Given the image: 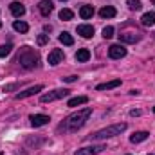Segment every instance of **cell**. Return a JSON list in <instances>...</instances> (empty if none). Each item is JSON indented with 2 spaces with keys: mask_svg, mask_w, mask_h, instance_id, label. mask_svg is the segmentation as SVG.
Wrapping results in <instances>:
<instances>
[{
  "mask_svg": "<svg viewBox=\"0 0 155 155\" xmlns=\"http://www.w3.org/2000/svg\"><path fill=\"white\" fill-rule=\"evenodd\" d=\"M92 116V108H83V110H78L74 112L72 116H69L61 124H60V130H63V132H78L87 121H88V117Z\"/></svg>",
  "mask_w": 155,
  "mask_h": 155,
  "instance_id": "1",
  "label": "cell"
},
{
  "mask_svg": "<svg viewBox=\"0 0 155 155\" xmlns=\"http://www.w3.org/2000/svg\"><path fill=\"white\" fill-rule=\"evenodd\" d=\"M16 61L20 63V67H24V69L31 71V69L38 67L40 54L35 51V49H31V47H22V49H20V52H18V56H16Z\"/></svg>",
  "mask_w": 155,
  "mask_h": 155,
  "instance_id": "2",
  "label": "cell"
},
{
  "mask_svg": "<svg viewBox=\"0 0 155 155\" xmlns=\"http://www.w3.org/2000/svg\"><path fill=\"white\" fill-rule=\"evenodd\" d=\"M126 128H128V124H126V123H117V124H112V126H107V128H103V130L94 132L92 135H88V139H90V141H103V139H110V137L121 135Z\"/></svg>",
  "mask_w": 155,
  "mask_h": 155,
  "instance_id": "3",
  "label": "cell"
},
{
  "mask_svg": "<svg viewBox=\"0 0 155 155\" xmlns=\"http://www.w3.org/2000/svg\"><path fill=\"white\" fill-rule=\"evenodd\" d=\"M69 92H71V90H67V88H56V90H52V92H49V94H43V96L40 97V101H41V103H51V101H56V99H61V97L69 96Z\"/></svg>",
  "mask_w": 155,
  "mask_h": 155,
  "instance_id": "4",
  "label": "cell"
},
{
  "mask_svg": "<svg viewBox=\"0 0 155 155\" xmlns=\"http://www.w3.org/2000/svg\"><path fill=\"white\" fill-rule=\"evenodd\" d=\"M108 56H110L112 60H121V58H124V56H126L124 45H121V43L110 45V47H108Z\"/></svg>",
  "mask_w": 155,
  "mask_h": 155,
  "instance_id": "5",
  "label": "cell"
},
{
  "mask_svg": "<svg viewBox=\"0 0 155 155\" xmlns=\"http://www.w3.org/2000/svg\"><path fill=\"white\" fill-rule=\"evenodd\" d=\"M63 58H65V54H63V51H61V49H52V51L49 52L47 61H49V65H58V63H61V61H63Z\"/></svg>",
  "mask_w": 155,
  "mask_h": 155,
  "instance_id": "6",
  "label": "cell"
},
{
  "mask_svg": "<svg viewBox=\"0 0 155 155\" xmlns=\"http://www.w3.org/2000/svg\"><path fill=\"white\" fill-rule=\"evenodd\" d=\"M41 90H43V85L31 87V88H27V90H24V92H18V94L15 96V99H25V97H31V96H35L36 92H41Z\"/></svg>",
  "mask_w": 155,
  "mask_h": 155,
  "instance_id": "7",
  "label": "cell"
},
{
  "mask_svg": "<svg viewBox=\"0 0 155 155\" xmlns=\"http://www.w3.org/2000/svg\"><path fill=\"white\" fill-rule=\"evenodd\" d=\"M29 119H31V124H33L35 128H40V126H43V124H47V123L51 121L49 116H45V114H33Z\"/></svg>",
  "mask_w": 155,
  "mask_h": 155,
  "instance_id": "8",
  "label": "cell"
},
{
  "mask_svg": "<svg viewBox=\"0 0 155 155\" xmlns=\"http://www.w3.org/2000/svg\"><path fill=\"white\" fill-rule=\"evenodd\" d=\"M103 150H105L103 144H99V146H87V148L78 150L74 155H96V153H99V152H103Z\"/></svg>",
  "mask_w": 155,
  "mask_h": 155,
  "instance_id": "9",
  "label": "cell"
},
{
  "mask_svg": "<svg viewBox=\"0 0 155 155\" xmlns=\"http://www.w3.org/2000/svg\"><path fill=\"white\" fill-rule=\"evenodd\" d=\"M9 9H11L13 16H16V18H20V16L25 15V5H24L22 2H13V4L9 5Z\"/></svg>",
  "mask_w": 155,
  "mask_h": 155,
  "instance_id": "10",
  "label": "cell"
},
{
  "mask_svg": "<svg viewBox=\"0 0 155 155\" xmlns=\"http://www.w3.org/2000/svg\"><path fill=\"white\" fill-rule=\"evenodd\" d=\"M78 35L83 36V38H92L94 36V27L88 25V24H81V25H78Z\"/></svg>",
  "mask_w": 155,
  "mask_h": 155,
  "instance_id": "11",
  "label": "cell"
},
{
  "mask_svg": "<svg viewBox=\"0 0 155 155\" xmlns=\"http://www.w3.org/2000/svg\"><path fill=\"white\" fill-rule=\"evenodd\" d=\"M119 40L123 43H135V41L141 40V35L139 33H121L119 35Z\"/></svg>",
  "mask_w": 155,
  "mask_h": 155,
  "instance_id": "12",
  "label": "cell"
},
{
  "mask_svg": "<svg viewBox=\"0 0 155 155\" xmlns=\"http://www.w3.org/2000/svg\"><path fill=\"white\" fill-rule=\"evenodd\" d=\"M38 9H40V13H41L43 16H49V15L52 13L54 5H52V2H51V0H41V2L38 4Z\"/></svg>",
  "mask_w": 155,
  "mask_h": 155,
  "instance_id": "13",
  "label": "cell"
},
{
  "mask_svg": "<svg viewBox=\"0 0 155 155\" xmlns=\"http://www.w3.org/2000/svg\"><path fill=\"white\" fill-rule=\"evenodd\" d=\"M79 16H81L83 20L92 18V16H94V7H92V5H81V9H79Z\"/></svg>",
  "mask_w": 155,
  "mask_h": 155,
  "instance_id": "14",
  "label": "cell"
},
{
  "mask_svg": "<svg viewBox=\"0 0 155 155\" xmlns=\"http://www.w3.org/2000/svg\"><path fill=\"white\" fill-rule=\"evenodd\" d=\"M99 16L101 18H114L116 16V9L112 5H105V7L99 9Z\"/></svg>",
  "mask_w": 155,
  "mask_h": 155,
  "instance_id": "15",
  "label": "cell"
},
{
  "mask_svg": "<svg viewBox=\"0 0 155 155\" xmlns=\"http://www.w3.org/2000/svg\"><path fill=\"white\" fill-rule=\"evenodd\" d=\"M141 22H143V25H144V27H152V25L155 24V13H152V11L144 13V15H143V18H141Z\"/></svg>",
  "mask_w": 155,
  "mask_h": 155,
  "instance_id": "16",
  "label": "cell"
},
{
  "mask_svg": "<svg viewBox=\"0 0 155 155\" xmlns=\"http://www.w3.org/2000/svg\"><path fill=\"white\" fill-rule=\"evenodd\" d=\"M119 85H121V79H112V81H107V83L97 85L96 88H97V90H110V88H116Z\"/></svg>",
  "mask_w": 155,
  "mask_h": 155,
  "instance_id": "17",
  "label": "cell"
},
{
  "mask_svg": "<svg viewBox=\"0 0 155 155\" xmlns=\"http://www.w3.org/2000/svg\"><path fill=\"white\" fill-rule=\"evenodd\" d=\"M148 135H150V134H148V132H144V130H143V132H135V134L130 137V141H132L134 144H137V143L146 141V139H148Z\"/></svg>",
  "mask_w": 155,
  "mask_h": 155,
  "instance_id": "18",
  "label": "cell"
},
{
  "mask_svg": "<svg viewBox=\"0 0 155 155\" xmlns=\"http://www.w3.org/2000/svg\"><path fill=\"white\" fill-rule=\"evenodd\" d=\"M87 101H88V97H87V96H78V97H72V99H69L67 107H79V105H85Z\"/></svg>",
  "mask_w": 155,
  "mask_h": 155,
  "instance_id": "19",
  "label": "cell"
},
{
  "mask_svg": "<svg viewBox=\"0 0 155 155\" xmlns=\"http://www.w3.org/2000/svg\"><path fill=\"white\" fill-rule=\"evenodd\" d=\"M88 58H90V51H88V49H79L76 52V60L81 61V63H83V61H88Z\"/></svg>",
  "mask_w": 155,
  "mask_h": 155,
  "instance_id": "20",
  "label": "cell"
},
{
  "mask_svg": "<svg viewBox=\"0 0 155 155\" xmlns=\"http://www.w3.org/2000/svg\"><path fill=\"white\" fill-rule=\"evenodd\" d=\"M13 29H15L16 33H27V31H29V25H27L25 22H22V20H16V22L13 24Z\"/></svg>",
  "mask_w": 155,
  "mask_h": 155,
  "instance_id": "21",
  "label": "cell"
},
{
  "mask_svg": "<svg viewBox=\"0 0 155 155\" xmlns=\"http://www.w3.org/2000/svg\"><path fill=\"white\" fill-rule=\"evenodd\" d=\"M58 40H60L63 45H72V43H74V38H72L69 33H61V35L58 36Z\"/></svg>",
  "mask_w": 155,
  "mask_h": 155,
  "instance_id": "22",
  "label": "cell"
},
{
  "mask_svg": "<svg viewBox=\"0 0 155 155\" xmlns=\"http://www.w3.org/2000/svg\"><path fill=\"white\" fill-rule=\"evenodd\" d=\"M72 18H74V13H72L71 9H61V11H60V20L69 22V20H72Z\"/></svg>",
  "mask_w": 155,
  "mask_h": 155,
  "instance_id": "23",
  "label": "cell"
},
{
  "mask_svg": "<svg viewBox=\"0 0 155 155\" xmlns=\"http://www.w3.org/2000/svg\"><path fill=\"white\" fill-rule=\"evenodd\" d=\"M126 5H128V9H132V11H139V9L143 7L141 0H126Z\"/></svg>",
  "mask_w": 155,
  "mask_h": 155,
  "instance_id": "24",
  "label": "cell"
},
{
  "mask_svg": "<svg viewBox=\"0 0 155 155\" xmlns=\"http://www.w3.org/2000/svg\"><path fill=\"white\" fill-rule=\"evenodd\" d=\"M13 51V45L11 43H5V45H0V58H5L9 52Z\"/></svg>",
  "mask_w": 155,
  "mask_h": 155,
  "instance_id": "25",
  "label": "cell"
},
{
  "mask_svg": "<svg viewBox=\"0 0 155 155\" xmlns=\"http://www.w3.org/2000/svg\"><path fill=\"white\" fill-rule=\"evenodd\" d=\"M112 36H114V27H112V25L105 27V29H103V38H105V40H110Z\"/></svg>",
  "mask_w": 155,
  "mask_h": 155,
  "instance_id": "26",
  "label": "cell"
},
{
  "mask_svg": "<svg viewBox=\"0 0 155 155\" xmlns=\"http://www.w3.org/2000/svg\"><path fill=\"white\" fill-rule=\"evenodd\" d=\"M20 85H22V83H13V85H7V87H4V92H11V90H16Z\"/></svg>",
  "mask_w": 155,
  "mask_h": 155,
  "instance_id": "27",
  "label": "cell"
},
{
  "mask_svg": "<svg viewBox=\"0 0 155 155\" xmlns=\"http://www.w3.org/2000/svg\"><path fill=\"white\" fill-rule=\"evenodd\" d=\"M47 41H49V36L47 35H40L38 36V45H45Z\"/></svg>",
  "mask_w": 155,
  "mask_h": 155,
  "instance_id": "28",
  "label": "cell"
},
{
  "mask_svg": "<svg viewBox=\"0 0 155 155\" xmlns=\"http://www.w3.org/2000/svg\"><path fill=\"white\" fill-rule=\"evenodd\" d=\"M78 79V76H67V78H63V81L65 83H72V81H76Z\"/></svg>",
  "mask_w": 155,
  "mask_h": 155,
  "instance_id": "29",
  "label": "cell"
},
{
  "mask_svg": "<svg viewBox=\"0 0 155 155\" xmlns=\"http://www.w3.org/2000/svg\"><path fill=\"white\" fill-rule=\"evenodd\" d=\"M130 116H132V117H137V116H141V110H130Z\"/></svg>",
  "mask_w": 155,
  "mask_h": 155,
  "instance_id": "30",
  "label": "cell"
},
{
  "mask_svg": "<svg viewBox=\"0 0 155 155\" xmlns=\"http://www.w3.org/2000/svg\"><path fill=\"white\" fill-rule=\"evenodd\" d=\"M0 27H2V22H0Z\"/></svg>",
  "mask_w": 155,
  "mask_h": 155,
  "instance_id": "31",
  "label": "cell"
},
{
  "mask_svg": "<svg viewBox=\"0 0 155 155\" xmlns=\"http://www.w3.org/2000/svg\"><path fill=\"white\" fill-rule=\"evenodd\" d=\"M153 112H155V107H153Z\"/></svg>",
  "mask_w": 155,
  "mask_h": 155,
  "instance_id": "32",
  "label": "cell"
},
{
  "mask_svg": "<svg viewBox=\"0 0 155 155\" xmlns=\"http://www.w3.org/2000/svg\"><path fill=\"white\" fill-rule=\"evenodd\" d=\"M153 4H155V0H153Z\"/></svg>",
  "mask_w": 155,
  "mask_h": 155,
  "instance_id": "33",
  "label": "cell"
},
{
  "mask_svg": "<svg viewBox=\"0 0 155 155\" xmlns=\"http://www.w3.org/2000/svg\"><path fill=\"white\" fill-rule=\"evenodd\" d=\"M0 155H4V153H0Z\"/></svg>",
  "mask_w": 155,
  "mask_h": 155,
  "instance_id": "34",
  "label": "cell"
},
{
  "mask_svg": "<svg viewBox=\"0 0 155 155\" xmlns=\"http://www.w3.org/2000/svg\"><path fill=\"white\" fill-rule=\"evenodd\" d=\"M128 155H130V153H128Z\"/></svg>",
  "mask_w": 155,
  "mask_h": 155,
  "instance_id": "35",
  "label": "cell"
}]
</instances>
